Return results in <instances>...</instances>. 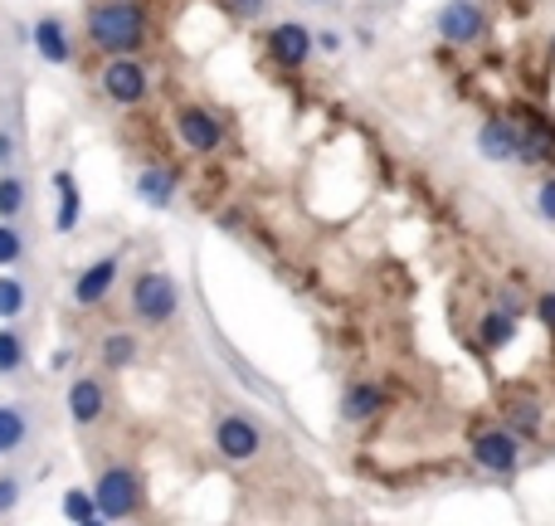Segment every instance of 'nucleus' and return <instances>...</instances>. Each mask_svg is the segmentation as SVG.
Instances as JSON below:
<instances>
[{
    "label": "nucleus",
    "instance_id": "f257e3e1",
    "mask_svg": "<svg viewBox=\"0 0 555 526\" xmlns=\"http://www.w3.org/2000/svg\"><path fill=\"white\" fill-rule=\"evenodd\" d=\"M152 35V20H146L142 0H93L83 15V39L98 54H137Z\"/></svg>",
    "mask_w": 555,
    "mask_h": 526
},
{
    "label": "nucleus",
    "instance_id": "f03ea898",
    "mask_svg": "<svg viewBox=\"0 0 555 526\" xmlns=\"http://www.w3.org/2000/svg\"><path fill=\"white\" fill-rule=\"evenodd\" d=\"M185 307V293L166 268H142V273L127 283V317L132 326H146V332H162L181 317Z\"/></svg>",
    "mask_w": 555,
    "mask_h": 526
},
{
    "label": "nucleus",
    "instance_id": "7ed1b4c3",
    "mask_svg": "<svg viewBox=\"0 0 555 526\" xmlns=\"http://www.w3.org/2000/svg\"><path fill=\"white\" fill-rule=\"evenodd\" d=\"M93 498L103 522H132L146 512V473L132 459H103L93 473Z\"/></svg>",
    "mask_w": 555,
    "mask_h": 526
},
{
    "label": "nucleus",
    "instance_id": "20e7f679",
    "mask_svg": "<svg viewBox=\"0 0 555 526\" xmlns=\"http://www.w3.org/2000/svg\"><path fill=\"white\" fill-rule=\"evenodd\" d=\"M122 249H107V254H93L83 268L74 273L68 283V307L74 312H98V307L113 303V293L122 287Z\"/></svg>",
    "mask_w": 555,
    "mask_h": 526
},
{
    "label": "nucleus",
    "instance_id": "39448f33",
    "mask_svg": "<svg viewBox=\"0 0 555 526\" xmlns=\"http://www.w3.org/2000/svg\"><path fill=\"white\" fill-rule=\"evenodd\" d=\"M210 444L224 463H254L263 453V424L244 410H215Z\"/></svg>",
    "mask_w": 555,
    "mask_h": 526
},
{
    "label": "nucleus",
    "instance_id": "423d86ee",
    "mask_svg": "<svg viewBox=\"0 0 555 526\" xmlns=\"http://www.w3.org/2000/svg\"><path fill=\"white\" fill-rule=\"evenodd\" d=\"M152 88H156L152 68L132 54H113L103 68H98V93L117 107H142L146 98H152Z\"/></svg>",
    "mask_w": 555,
    "mask_h": 526
},
{
    "label": "nucleus",
    "instance_id": "0eeeda50",
    "mask_svg": "<svg viewBox=\"0 0 555 526\" xmlns=\"http://www.w3.org/2000/svg\"><path fill=\"white\" fill-rule=\"evenodd\" d=\"M468 459L478 463L482 473H492V478H512V473L521 469V434L507 429V424H488V429L473 434Z\"/></svg>",
    "mask_w": 555,
    "mask_h": 526
},
{
    "label": "nucleus",
    "instance_id": "6e6552de",
    "mask_svg": "<svg viewBox=\"0 0 555 526\" xmlns=\"http://www.w3.org/2000/svg\"><path fill=\"white\" fill-rule=\"evenodd\" d=\"M29 44H35V54L54 68L78 64V29L68 25L59 10H39V15L29 20Z\"/></svg>",
    "mask_w": 555,
    "mask_h": 526
},
{
    "label": "nucleus",
    "instance_id": "1a4fd4ad",
    "mask_svg": "<svg viewBox=\"0 0 555 526\" xmlns=\"http://www.w3.org/2000/svg\"><path fill=\"white\" fill-rule=\"evenodd\" d=\"M44 434V410L35 400H0V459L29 453Z\"/></svg>",
    "mask_w": 555,
    "mask_h": 526
},
{
    "label": "nucleus",
    "instance_id": "9d476101",
    "mask_svg": "<svg viewBox=\"0 0 555 526\" xmlns=\"http://www.w3.org/2000/svg\"><path fill=\"white\" fill-rule=\"evenodd\" d=\"M263 44H269V59L278 68H307L322 54L317 49V25H307V20H273Z\"/></svg>",
    "mask_w": 555,
    "mask_h": 526
},
{
    "label": "nucleus",
    "instance_id": "9b49d317",
    "mask_svg": "<svg viewBox=\"0 0 555 526\" xmlns=\"http://www.w3.org/2000/svg\"><path fill=\"white\" fill-rule=\"evenodd\" d=\"M171 132H176V142L185 146L191 156H215L224 146V123L210 113V107H201V103H181L171 113Z\"/></svg>",
    "mask_w": 555,
    "mask_h": 526
},
{
    "label": "nucleus",
    "instance_id": "f8f14e48",
    "mask_svg": "<svg viewBox=\"0 0 555 526\" xmlns=\"http://www.w3.org/2000/svg\"><path fill=\"white\" fill-rule=\"evenodd\" d=\"M434 35L459 49L482 44V39H488V10H482L478 0H443V5L434 10Z\"/></svg>",
    "mask_w": 555,
    "mask_h": 526
},
{
    "label": "nucleus",
    "instance_id": "ddd939ff",
    "mask_svg": "<svg viewBox=\"0 0 555 526\" xmlns=\"http://www.w3.org/2000/svg\"><path fill=\"white\" fill-rule=\"evenodd\" d=\"M64 414H68V424H74L78 434H88L93 424H103L107 420V381L103 375H74L68 381V390H64Z\"/></svg>",
    "mask_w": 555,
    "mask_h": 526
},
{
    "label": "nucleus",
    "instance_id": "4468645a",
    "mask_svg": "<svg viewBox=\"0 0 555 526\" xmlns=\"http://www.w3.org/2000/svg\"><path fill=\"white\" fill-rule=\"evenodd\" d=\"M385 405H390V395H385L380 381H346L341 385V400H336V414H341V424L361 429V424L380 420Z\"/></svg>",
    "mask_w": 555,
    "mask_h": 526
},
{
    "label": "nucleus",
    "instance_id": "2eb2a0df",
    "mask_svg": "<svg viewBox=\"0 0 555 526\" xmlns=\"http://www.w3.org/2000/svg\"><path fill=\"white\" fill-rule=\"evenodd\" d=\"M49 191H54V234H74L83 224V185H78L74 166H59L49 176Z\"/></svg>",
    "mask_w": 555,
    "mask_h": 526
},
{
    "label": "nucleus",
    "instance_id": "dca6fc26",
    "mask_svg": "<svg viewBox=\"0 0 555 526\" xmlns=\"http://www.w3.org/2000/svg\"><path fill=\"white\" fill-rule=\"evenodd\" d=\"M39 307V283L25 268H0V322H25Z\"/></svg>",
    "mask_w": 555,
    "mask_h": 526
},
{
    "label": "nucleus",
    "instance_id": "f3484780",
    "mask_svg": "<svg viewBox=\"0 0 555 526\" xmlns=\"http://www.w3.org/2000/svg\"><path fill=\"white\" fill-rule=\"evenodd\" d=\"M132 195L137 205H146V210H171L176 195H181V176L171 171V166H142V171L132 176Z\"/></svg>",
    "mask_w": 555,
    "mask_h": 526
},
{
    "label": "nucleus",
    "instance_id": "a211bd4d",
    "mask_svg": "<svg viewBox=\"0 0 555 526\" xmlns=\"http://www.w3.org/2000/svg\"><path fill=\"white\" fill-rule=\"evenodd\" d=\"M35 215V176L25 162L0 166V220H25Z\"/></svg>",
    "mask_w": 555,
    "mask_h": 526
},
{
    "label": "nucleus",
    "instance_id": "6ab92c4d",
    "mask_svg": "<svg viewBox=\"0 0 555 526\" xmlns=\"http://www.w3.org/2000/svg\"><path fill=\"white\" fill-rule=\"evenodd\" d=\"M521 137H527L521 123H512V117H488V123L478 127V152L488 156V162H517Z\"/></svg>",
    "mask_w": 555,
    "mask_h": 526
},
{
    "label": "nucleus",
    "instance_id": "aec40b11",
    "mask_svg": "<svg viewBox=\"0 0 555 526\" xmlns=\"http://www.w3.org/2000/svg\"><path fill=\"white\" fill-rule=\"evenodd\" d=\"M517 322H521V303H512V297H502L498 307H488L478 322V346L482 351H502V346L517 342Z\"/></svg>",
    "mask_w": 555,
    "mask_h": 526
},
{
    "label": "nucleus",
    "instance_id": "412c9836",
    "mask_svg": "<svg viewBox=\"0 0 555 526\" xmlns=\"http://www.w3.org/2000/svg\"><path fill=\"white\" fill-rule=\"evenodd\" d=\"M137 361H142V336H137L132 326H117V332L98 336V365H103L107 375L132 371Z\"/></svg>",
    "mask_w": 555,
    "mask_h": 526
},
{
    "label": "nucleus",
    "instance_id": "4be33fe9",
    "mask_svg": "<svg viewBox=\"0 0 555 526\" xmlns=\"http://www.w3.org/2000/svg\"><path fill=\"white\" fill-rule=\"evenodd\" d=\"M29 351H35V332L25 322L0 326V381H15L29 371Z\"/></svg>",
    "mask_w": 555,
    "mask_h": 526
},
{
    "label": "nucleus",
    "instance_id": "5701e85b",
    "mask_svg": "<svg viewBox=\"0 0 555 526\" xmlns=\"http://www.w3.org/2000/svg\"><path fill=\"white\" fill-rule=\"evenodd\" d=\"M35 259V224L25 220H0V268H25Z\"/></svg>",
    "mask_w": 555,
    "mask_h": 526
},
{
    "label": "nucleus",
    "instance_id": "b1692460",
    "mask_svg": "<svg viewBox=\"0 0 555 526\" xmlns=\"http://www.w3.org/2000/svg\"><path fill=\"white\" fill-rule=\"evenodd\" d=\"M29 492H35V473L5 463V469H0V517H15L20 502H25Z\"/></svg>",
    "mask_w": 555,
    "mask_h": 526
},
{
    "label": "nucleus",
    "instance_id": "393cba45",
    "mask_svg": "<svg viewBox=\"0 0 555 526\" xmlns=\"http://www.w3.org/2000/svg\"><path fill=\"white\" fill-rule=\"evenodd\" d=\"M25 162V127H20V107L5 103L0 107V166Z\"/></svg>",
    "mask_w": 555,
    "mask_h": 526
},
{
    "label": "nucleus",
    "instance_id": "a878e982",
    "mask_svg": "<svg viewBox=\"0 0 555 526\" xmlns=\"http://www.w3.org/2000/svg\"><path fill=\"white\" fill-rule=\"evenodd\" d=\"M59 512H64V522H74V526H93V522H103L93 488H68L64 498H59Z\"/></svg>",
    "mask_w": 555,
    "mask_h": 526
},
{
    "label": "nucleus",
    "instance_id": "bb28decb",
    "mask_svg": "<svg viewBox=\"0 0 555 526\" xmlns=\"http://www.w3.org/2000/svg\"><path fill=\"white\" fill-rule=\"evenodd\" d=\"M224 10H230L234 20H244V25H263V20H273V0H224Z\"/></svg>",
    "mask_w": 555,
    "mask_h": 526
},
{
    "label": "nucleus",
    "instance_id": "cd10ccee",
    "mask_svg": "<svg viewBox=\"0 0 555 526\" xmlns=\"http://www.w3.org/2000/svg\"><path fill=\"white\" fill-rule=\"evenodd\" d=\"M507 420L517 424V434H527V439H537V434H541V410L531 400H512L507 405Z\"/></svg>",
    "mask_w": 555,
    "mask_h": 526
},
{
    "label": "nucleus",
    "instance_id": "c85d7f7f",
    "mask_svg": "<svg viewBox=\"0 0 555 526\" xmlns=\"http://www.w3.org/2000/svg\"><path fill=\"white\" fill-rule=\"evenodd\" d=\"M317 49H322V54H341V49H346V29L341 25H317Z\"/></svg>",
    "mask_w": 555,
    "mask_h": 526
},
{
    "label": "nucleus",
    "instance_id": "c756f323",
    "mask_svg": "<svg viewBox=\"0 0 555 526\" xmlns=\"http://www.w3.org/2000/svg\"><path fill=\"white\" fill-rule=\"evenodd\" d=\"M537 215H541V220H551V224H555V176H551V181H541V185H537Z\"/></svg>",
    "mask_w": 555,
    "mask_h": 526
},
{
    "label": "nucleus",
    "instance_id": "7c9ffc66",
    "mask_svg": "<svg viewBox=\"0 0 555 526\" xmlns=\"http://www.w3.org/2000/svg\"><path fill=\"white\" fill-rule=\"evenodd\" d=\"M537 317L546 322V332H555V293H541L537 297Z\"/></svg>",
    "mask_w": 555,
    "mask_h": 526
},
{
    "label": "nucleus",
    "instance_id": "2f4dec72",
    "mask_svg": "<svg viewBox=\"0 0 555 526\" xmlns=\"http://www.w3.org/2000/svg\"><path fill=\"white\" fill-rule=\"evenodd\" d=\"M297 5H341V0H297Z\"/></svg>",
    "mask_w": 555,
    "mask_h": 526
}]
</instances>
